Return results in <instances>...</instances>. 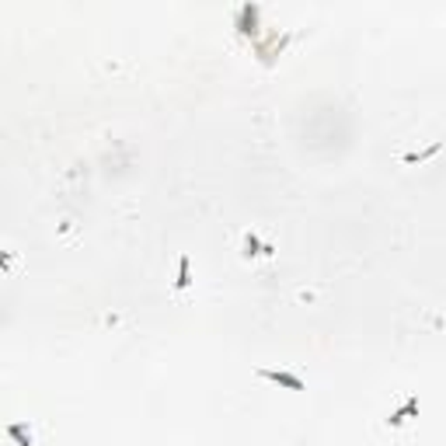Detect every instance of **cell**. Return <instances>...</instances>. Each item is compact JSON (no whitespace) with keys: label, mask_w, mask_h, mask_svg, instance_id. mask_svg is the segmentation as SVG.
I'll return each instance as SVG.
<instances>
[{"label":"cell","mask_w":446,"mask_h":446,"mask_svg":"<svg viewBox=\"0 0 446 446\" xmlns=\"http://www.w3.org/2000/svg\"><path fill=\"white\" fill-rule=\"evenodd\" d=\"M7 440H14L18 446H32V429L25 422H11L7 425Z\"/></svg>","instance_id":"cell-6"},{"label":"cell","mask_w":446,"mask_h":446,"mask_svg":"<svg viewBox=\"0 0 446 446\" xmlns=\"http://www.w3.org/2000/svg\"><path fill=\"white\" fill-rule=\"evenodd\" d=\"M241 255H244V258H258V255H265V258H269V255H276V247H272V244H262L255 230H247V234H244V251H241Z\"/></svg>","instance_id":"cell-5"},{"label":"cell","mask_w":446,"mask_h":446,"mask_svg":"<svg viewBox=\"0 0 446 446\" xmlns=\"http://www.w3.org/2000/svg\"><path fill=\"white\" fill-rule=\"evenodd\" d=\"M286 39H289V35L279 39V32H269V39H265V42H255V52H258L265 63H272V56H279V52H283Z\"/></svg>","instance_id":"cell-4"},{"label":"cell","mask_w":446,"mask_h":446,"mask_svg":"<svg viewBox=\"0 0 446 446\" xmlns=\"http://www.w3.org/2000/svg\"><path fill=\"white\" fill-rule=\"evenodd\" d=\"M258 377L269 380V384H279V387H286V391H303V380H300L296 373H286V369H269V366H262Z\"/></svg>","instance_id":"cell-2"},{"label":"cell","mask_w":446,"mask_h":446,"mask_svg":"<svg viewBox=\"0 0 446 446\" xmlns=\"http://www.w3.org/2000/svg\"><path fill=\"white\" fill-rule=\"evenodd\" d=\"M258 21H262V7H258V4H244V7L234 11V28H238V35H251V39H255V35L262 32Z\"/></svg>","instance_id":"cell-1"},{"label":"cell","mask_w":446,"mask_h":446,"mask_svg":"<svg viewBox=\"0 0 446 446\" xmlns=\"http://www.w3.org/2000/svg\"><path fill=\"white\" fill-rule=\"evenodd\" d=\"M411 418H418V398H415V394L405 398V405L394 408V411L387 415V425H391V429H398V425H405V422H411Z\"/></svg>","instance_id":"cell-3"},{"label":"cell","mask_w":446,"mask_h":446,"mask_svg":"<svg viewBox=\"0 0 446 446\" xmlns=\"http://www.w3.org/2000/svg\"><path fill=\"white\" fill-rule=\"evenodd\" d=\"M192 286V262H189V255H182L178 258V279H174V289L182 293V289H189Z\"/></svg>","instance_id":"cell-7"}]
</instances>
